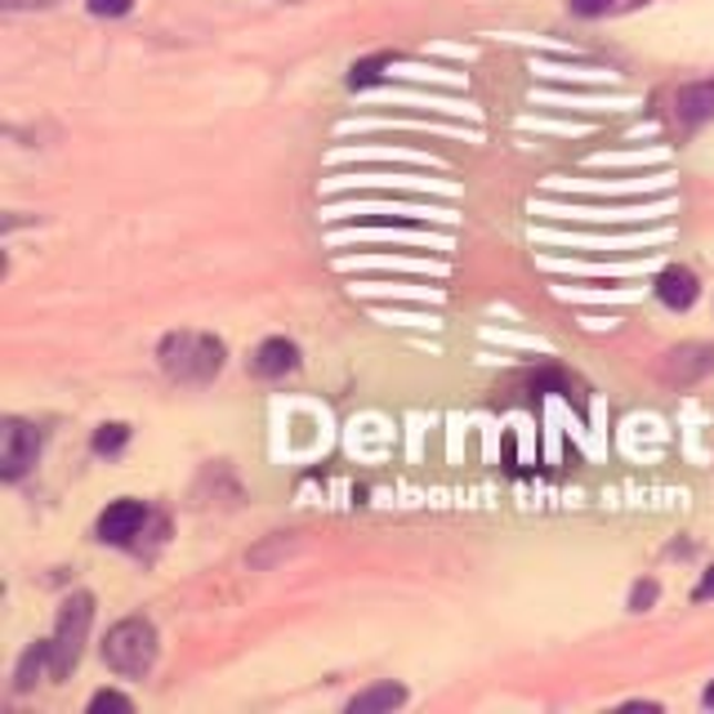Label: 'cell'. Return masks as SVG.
Masks as SVG:
<instances>
[{"label":"cell","mask_w":714,"mask_h":714,"mask_svg":"<svg viewBox=\"0 0 714 714\" xmlns=\"http://www.w3.org/2000/svg\"><path fill=\"white\" fill-rule=\"evenodd\" d=\"M94 626V599L90 594H72V599L59 608V626L50 639V679H67L85 652V634Z\"/></svg>","instance_id":"3"},{"label":"cell","mask_w":714,"mask_h":714,"mask_svg":"<svg viewBox=\"0 0 714 714\" xmlns=\"http://www.w3.org/2000/svg\"><path fill=\"white\" fill-rule=\"evenodd\" d=\"M6 451H0V473H6L10 483H19L23 473L36 464V451H41V429H32L28 420H6V433H0Z\"/></svg>","instance_id":"4"},{"label":"cell","mask_w":714,"mask_h":714,"mask_svg":"<svg viewBox=\"0 0 714 714\" xmlns=\"http://www.w3.org/2000/svg\"><path fill=\"white\" fill-rule=\"evenodd\" d=\"M126 442H130V429H126V424H103V429L94 433V451H98V455H116Z\"/></svg>","instance_id":"11"},{"label":"cell","mask_w":714,"mask_h":714,"mask_svg":"<svg viewBox=\"0 0 714 714\" xmlns=\"http://www.w3.org/2000/svg\"><path fill=\"white\" fill-rule=\"evenodd\" d=\"M50 665V639H36L28 652H23V661H19V670H14V687L19 692H28L32 683H36V674Z\"/></svg>","instance_id":"10"},{"label":"cell","mask_w":714,"mask_h":714,"mask_svg":"<svg viewBox=\"0 0 714 714\" xmlns=\"http://www.w3.org/2000/svg\"><path fill=\"white\" fill-rule=\"evenodd\" d=\"M148 523V505L144 501H112L98 514V540L103 545H130Z\"/></svg>","instance_id":"5"},{"label":"cell","mask_w":714,"mask_h":714,"mask_svg":"<svg viewBox=\"0 0 714 714\" xmlns=\"http://www.w3.org/2000/svg\"><path fill=\"white\" fill-rule=\"evenodd\" d=\"M103 661L116 670V674H126V679H144L157 661V626L148 617H126V621H116L103 639Z\"/></svg>","instance_id":"2"},{"label":"cell","mask_w":714,"mask_h":714,"mask_svg":"<svg viewBox=\"0 0 714 714\" xmlns=\"http://www.w3.org/2000/svg\"><path fill=\"white\" fill-rule=\"evenodd\" d=\"M692 599H696V603H705V599H714V567H710V571L701 576V585L692 589Z\"/></svg>","instance_id":"18"},{"label":"cell","mask_w":714,"mask_h":714,"mask_svg":"<svg viewBox=\"0 0 714 714\" xmlns=\"http://www.w3.org/2000/svg\"><path fill=\"white\" fill-rule=\"evenodd\" d=\"M282 6H295V0H282Z\"/></svg>","instance_id":"20"},{"label":"cell","mask_w":714,"mask_h":714,"mask_svg":"<svg viewBox=\"0 0 714 714\" xmlns=\"http://www.w3.org/2000/svg\"><path fill=\"white\" fill-rule=\"evenodd\" d=\"M407 701V687L402 683H376L367 692H357L348 701V714H376V710H398Z\"/></svg>","instance_id":"8"},{"label":"cell","mask_w":714,"mask_h":714,"mask_svg":"<svg viewBox=\"0 0 714 714\" xmlns=\"http://www.w3.org/2000/svg\"><path fill=\"white\" fill-rule=\"evenodd\" d=\"M389 63H393V59H385V54H380V59H367V63H357V67L348 72V85H353V90L376 85V81L385 76V67H389Z\"/></svg>","instance_id":"12"},{"label":"cell","mask_w":714,"mask_h":714,"mask_svg":"<svg viewBox=\"0 0 714 714\" xmlns=\"http://www.w3.org/2000/svg\"><path fill=\"white\" fill-rule=\"evenodd\" d=\"M705 705H710V710H714V683H710V687H705Z\"/></svg>","instance_id":"19"},{"label":"cell","mask_w":714,"mask_h":714,"mask_svg":"<svg viewBox=\"0 0 714 714\" xmlns=\"http://www.w3.org/2000/svg\"><path fill=\"white\" fill-rule=\"evenodd\" d=\"M567 6H571V14H580V19H599V14L612 10V0H567Z\"/></svg>","instance_id":"16"},{"label":"cell","mask_w":714,"mask_h":714,"mask_svg":"<svg viewBox=\"0 0 714 714\" xmlns=\"http://www.w3.org/2000/svg\"><path fill=\"white\" fill-rule=\"evenodd\" d=\"M696 295H701V286H696V277H692L687 269H665V273L657 277V300H661L665 308H692Z\"/></svg>","instance_id":"7"},{"label":"cell","mask_w":714,"mask_h":714,"mask_svg":"<svg viewBox=\"0 0 714 714\" xmlns=\"http://www.w3.org/2000/svg\"><path fill=\"white\" fill-rule=\"evenodd\" d=\"M679 116L687 126L696 122H710L714 116V81H701V85H683L679 90Z\"/></svg>","instance_id":"9"},{"label":"cell","mask_w":714,"mask_h":714,"mask_svg":"<svg viewBox=\"0 0 714 714\" xmlns=\"http://www.w3.org/2000/svg\"><path fill=\"white\" fill-rule=\"evenodd\" d=\"M85 6H90V14H98V19H122V14H130L135 0H85Z\"/></svg>","instance_id":"14"},{"label":"cell","mask_w":714,"mask_h":714,"mask_svg":"<svg viewBox=\"0 0 714 714\" xmlns=\"http://www.w3.org/2000/svg\"><path fill=\"white\" fill-rule=\"evenodd\" d=\"M50 6H59V0H0V10H6V14H19V10H50Z\"/></svg>","instance_id":"17"},{"label":"cell","mask_w":714,"mask_h":714,"mask_svg":"<svg viewBox=\"0 0 714 714\" xmlns=\"http://www.w3.org/2000/svg\"><path fill=\"white\" fill-rule=\"evenodd\" d=\"M251 367H255V376H264V380H277V376H286V371H295V367H300V348H295L291 339L273 335V339H264V344L255 348Z\"/></svg>","instance_id":"6"},{"label":"cell","mask_w":714,"mask_h":714,"mask_svg":"<svg viewBox=\"0 0 714 714\" xmlns=\"http://www.w3.org/2000/svg\"><path fill=\"white\" fill-rule=\"evenodd\" d=\"M103 710H122V714H130V710H135V701H130V696H122V692H112V687H103V692H94V696H90V714H103Z\"/></svg>","instance_id":"13"},{"label":"cell","mask_w":714,"mask_h":714,"mask_svg":"<svg viewBox=\"0 0 714 714\" xmlns=\"http://www.w3.org/2000/svg\"><path fill=\"white\" fill-rule=\"evenodd\" d=\"M652 603H657V580H639L634 594H630V608H634V612H648Z\"/></svg>","instance_id":"15"},{"label":"cell","mask_w":714,"mask_h":714,"mask_svg":"<svg viewBox=\"0 0 714 714\" xmlns=\"http://www.w3.org/2000/svg\"><path fill=\"white\" fill-rule=\"evenodd\" d=\"M161 371L179 385H210L223 371V339L206 330H170L157 348Z\"/></svg>","instance_id":"1"}]
</instances>
